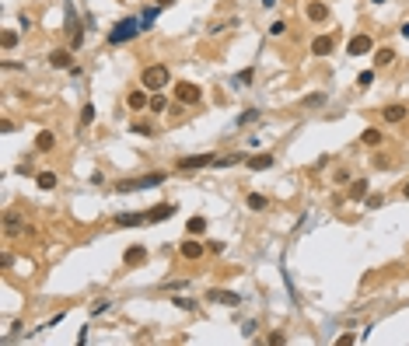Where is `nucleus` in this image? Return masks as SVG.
I'll return each mask as SVG.
<instances>
[{
    "label": "nucleus",
    "mask_w": 409,
    "mask_h": 346,
    "mask_svg": "<svg viewBox=\"0 0 409 346\" xmlns=\"http://www.w3.org/2000/svg\"><path fill=\"white\" fill-rule=\"evenodd\" d=\"M144 32V21L140 18H122L116 28H109V46H122V42H133Z\"/></svg>",
    "instance_id": "nucleus-1"
},
{
    "label": "nucleus",
    "mask_w": 409,
    "mask_h": 346,
    "mask_svg": "<svg viewBox=\"0 0 409 346\" xmlns=\"http://www.w3.org/2000/svg\"><path fill=\"white\" fill-rule=\"evenodd\" d=\"M168 80H172V70H168L165 63H151V67H144V74H140V84H144L147 91H161Z\"/></svg>",
    "instance_id": "nucleus-2"
},
{
    "label": "nucleus",
    "mask_w": 409,
    "mask_h": 346,
    "mask_svg": "<svg viewBox=\"0 0 409 346\" xmlns=\"http://www.w3.org/2000/svg\"><path fill=\"white\" fill-rule=\"evenodd\" d=\"M178 255H182L186 262H199V259L207 255V245H203L199 238H193V234H189V238H186V241L178 245Z\"/></svg>",
    "instance_id": "nucleus-3"
},
{
    "label": "nucleus",
    "mask_w": 409,
    "mask_h": 346,
    "mask_svg": "<svg viewBox=\"0 0 409 346\" xmlns=\"http://www.w3.org/2000/svg\"><path fill=\"white\" fill-rule=\"evenodd\" d=\"M67 11V32H70V49H80V42H84V35H80V21H77V11H74V4H67L63 7Z\"/></svg>",
    "instance_id": "nucleus-4"
},
{
    "label": "nucleus",
    "mask_w": 409,
    "mask_h": 346,
    "mask_svg": "<svg viewBox=\"0 0 409 346\" xmlns=\"http://www.w3.org/2000/svg\"><path fill=\"white\" fill-rule=\"evenodd\" d=\"M175 98L182 101V105H199L203 91H199V84H189V80H182V84H175Z\"/></svg>",
    "instance_id": "nucleus-5"
},
{
    "label": "nucleus",
    "mask_w": 409,
    "mask_h": 346,
    "mask_svg": "<svg viewBox=\"0 0 409 346\" xmlns=\"http://www.w3.org/2000/svg\"><path fill=\"white\" fill-rule=\"evenodd\" d=\"M210 165H217L214 154H193V157H182V161H178L182 172H199V168H210Z\"/></svg>",
    "instance_id": "nucleus-6"
},
{
    "label": "nucleus",
    "mask_w": 409,
    "mask_h": 346,
    "mask_svg": "<svg viewBox=\"0 0 409 346\" xmlns=\"http://www.w3.org/2000/svg\"><path fill=\"white\" fill-rule=\"evenodd\" d=\"M207 301H210V304H224V308H238L241 304V297H238L234 290H220V287L207 290Z\"/></svg>",
    "instance_id": "nucleus-7"
},
{
    "label": "nucleus",
    "mask_w": 409,
    "mask_h": 346,
    "mask_svg": "<svg viewBox=\"0 0 409 346\" xmlns=\"http://www.w3.org/2000/svg\"><path fill=\"white\" fill-rule=\"evenodd\" d=\"M371 49H374V38L364 35V32L353 35L350 42H346V53H350V56H364V53H371Z\"/></svg>",
    "instance_id": "nucleus-8"
},
{
    "label": "nucleus",
    "mask_w": 409,
    "mask_h": 346,
    "mask_svg": "<svg viewBox=\"0 0 409 346\" xmlns=\"http://www.w3.org/2000/svg\"><path fill=\"white\" fill-rule=\"evenodd\" d=\"M49 67L53 70H70L74 67V49H53L49 53Z\"/></svg>",
    "instance_id": "nucleus-9"
},
{
    "label": "nucleus",
    "mask_w": 409,
    "mask_h": 346,
    "mask_svg": "<svg viewBox=\"0 0 409 346\" xmlns=\"http://www.w3.org/2000/svg\"><path fill=\"white\" fill-rule=\"evenodd\" d=\"M332 49H336V35H329V32L312 38V53H315V56H329Z\"/></svg>",
    "instance_id": "nucleus-10"
},
{
    "label": "nucleus",
    "mask_w": 409,
    "mask_h": 346,
    "mask_svg": "<svg viewBox=\"0 0 409 346\" xmlns=\"http://www.w3.org/2000/svg\"><path fill=\"white\" fill-rule=\"evenodd\" d=\"M144 213H147V224H157V220H168L175 213V207L172 203H157V207H151V210H144Z\"/></svg>",
    "instance_id": "nucleus-11"
},
{
    "label": "nucleus",
    "mask_w": 409,
    "mask_h": 346,
    "mask_svg": "<svg viewBox=\"0 0 409 346\" xmlns=\"http://www.w3.org/2000/svg\"><path fill=\"white\" fill-rule=\"evenodd\" d=\"M304 14H308V21L322 25V21H329V7H325V4H318V0H312V4L304 7Z\"/></svg>",
    "instance_id": "nucleus-12"
},
{
    "label": "nucleus",
    "mask_w": 409,
    "mask_h": 346,
    "mask_svg": "<svg viewBox=\"0 0 409 346\" xmlns=\"http://www.w3.org/2000/svg\"><path fill=\"white\" fill-rule=\"evenodd\" d=\"M122 262H126V266H144V262H147V249H144V245H133V249H126Z\"/></svg>",
    "instance_id": "nucleus-13"
},
{
    "label": "nucleus",
    "mask_w": 409,
    "mask_h": 346,
    "mask_svg": "<svg viewBox=\"0 0 409 346\" xmlns=\"http://www.w3.org/2000/svg\"><path fill=\"white\" fill-rule=\"evenodd\" d=\"M126 105H130V109H133V112H140V109H147V105H151V98H147V88H144V91H130V95H126Z\"/></svg>",
    "instance_id": "nucleus-14"
},
{
    "label": "nucleus",
    "mask_w": 409,
    "mask_h": 346,
    "mask_svg": "<svg viewBox=\"0 0 409 346\" xmlns=\"http://www.w3.org/2000/svg\"><path fill=\"white\" fill-rule=\"evenodd\" d=\"M245 165H249L252 172H266L270 165H276V157H273V154H252V157H249Z\"/></svg>",
    "instance_id": "nucleus-15"
},
{
    "label": "nucleus",
    "mask_w": 409,
    "mask_h": 346,
    "mask_svg": "<svg viewBox=\"0 0 409 346\" xmlns=\"http://www.w3.org/2000/svg\"><path fill=\"white\" fill-rule=\"evenodd\" d=\"M53 147H56V136H53V130H42V133L35 136V151H39V154H49Z\"/></svg>",
    "instance_id": "nucleus-16"
},
{
    "label": "nucleus",
    "mask_w": 409,
    "mask_h": 346,
    "mask_svg": "<svg viewBox=\"0 0 409 346\" xmlns=\"http://www.w3.org/2000/svg\"><path fill=\"white\" fill-rule=\"evenodd\" d=\"M406 105H388V109H381V119H385V123H402V119H406Z\"/></svg>",
    "instance_id": "nucleus-17"
},
{
    "label": "nucleus",
    "mask_w": 409,
    "mask_h": 346,
    "mask_svg": "<svg viewBox=\"0 0 409 346\" xmlns=\"http://www.w3.org/2000/svg\"><path fill=\"white\" fill-rule=\"evenodd\" d=\"M116 224H119V228H136V224H147V213H119Z\"/></svg>",
    "instance_id": "nucleus-18"
},
{
    "label": "nucleus",
    "mask_w": 409,
    "mask_h": 346,
    "mask_svg": "<svg viewBox=\"0 0 409 346\" xmlns=\"http://www.w3.org/2000/svg\"><path fill=\"white\" fill-rule=\"evenodd\" d=\"M346 192H350V199H367V178H353Z\"/></svg>",
    "instance_id": "nucleus-19"
},
{
    "label": "nucleus",
    "mask_w": 409,
    "mask_h": 346,
    "mask_svg": "<svg viewBox=\"0 0 409 346\" xmlns=\"http://www.w3.org/2000/svg\"><path fill=\"white\" fill-rule=\"evenodd\" d=\"M360 140H364L367 147H381V140H385V136H381V130H378V126H367V130L360 133Z\"/></svg>",
    "instance_id": "nucleus-20"
},
{
    "label": "nucleus",
    "mask_w": 409,
    "mask_h": 346,
    "mask_svg": "<svg viewBox=\"0 0 409 346\" xmlns=\"http://www.w3.org/2000/svg\"><path fill=\"white\" fill-rule=\"evenodd\" d=\"M165 182V175L154 172V175H144V178H136V189H154V186H161Z\"/></svg>",
    "instance_id": "nucleus-21"
},
{
    "label": "nucleus",
    "mask_w": 409,
    "mask_h": 346,
    "mask_svg": "<svg viewBox=\"0 0 409 346\" xmlns=\"http://www.w3.org/2000/svg\"><path fill=\"white\" fill-rule=\"evenodd\" d=\"M392 59H395V49H392V46H385V49H378V53H374V67H388Z\"/></svg>",
    "instance_id": "nucleus-22"
},
{
    "label": "nucleus",
    "mask_w": 409,
    "mask_h": 346,
    "mask_svg": "<svg viewBox=\"0 0 409 346\" xmlns=\"http://www.w3.org/2000/svg\"><path fill=\"white\" fill-rule=\"evenodd\" d=\"M207 231V217H193L189 224H186V234H193V238H199Z\"/></svg>",
    "instance_id": "nucleus-23"
},
{
    "label": "nucleus",
    "mask_w": 409,
    "mask_h": 346,
    "mask_svg": "<svg viewBox=\"0 0 409 346\" xmlns=\"http://www.w3.org/2000/svg\"><path fill=\"white\" fill-rule=\"evenodd\" d=\"M0 46H4V53H11V49L18 46V32H14V28H4V35H0Z\"/></svg>",
    "instance_id": "nucleus-24"
},
{
    "label": "nucleus",
    "mask_w": 409,
    "mask_h": 346,
    "mask_svg": "<svg viewBox=\"0 0 409 346\" xmlns=\"http://www.w3.org/2000/svg\"><path fill=\"white\" fill-rule=\"evenodd\" d=\"M35 182H39V189H56V175H53V172H39V175H35Z\"/></svg>",
    "instance_id": "nucleus-25"
},
{
    "label": "nucleus",
    "mask_w": 409,
    "mask_h": 346,
    "mask_svg": "<svg viewBox=\"0 0 409 346\" xmlns=\"http://www.w3.org/2000/svg\"><path fill=\"white\" fill-rule=\"evenodd\" d=\"M270 207V199L266 196H259V192H249V210H266Z\"/></svg>",
    "instance_id": "nucleus-26"
},
{
    "label": "nucleus",
    "mask_w": 409,
    "mask_h": 346,
    "mask_svg": "<svg viewBox=\"0 0 409 346\" xmlns=\"http://www.w3.org/2000/svg\"><path fill=\"white\" fill-rule=\"evenodd\" d=\"M301 105H304V109H315V105H325V95H322V91H315V95H304V98H301Z\"/></svg>",
    "instance_id": "nucleus-27"
},
{
    "label": "nucleus",
    "mask_w": 409,
    "mask_h": 346,
    "mask_svg": "<svg viewBox=\"0 0 409 346\" xmlns=\"http://www.w3.org/2000/svg\"><path fill=\"white\" fill-rule=\"evenodd\" d=\"M91 123H95V105L88 101V105L80 109V126H91Z\"/></svg>",
    "instance_id": "nucleus-28"
},
{
    "label": "nucleus",
    "mask_w": 409,
    "mask_h": 346,
    "mask_svg": "<svg viewBox=\"0 0 409 346\" xmlns=\"http://www.w3.org/2000/svg\"><path fill=\"white\" fill-rule=\"evenodd\" d=\"M116 192H119V196H126V192H140V189H136V178H126V182H119Z\"/></svg>",
    "instance_id": "nucleus-29"
},
{
    "label": "nucleus",
    "mask_w": 409,
    "mask_h": 346,
    "mask_svg": "<svg viewBox=\"0 0 409 346\" xmlns=\"http://www.w3.org/2000/svg\"><path fill=\"white\" fill-rule=\"evenodd\" d=\"M374 84V70H364V74H357V88H371Z\"/></svg>",
    "instance_id": "nucleus-30"
},
{
    "label": "nucleus",
    "mask_w": 409,
    "mask_h": 346,
    "mask_svg": "<svg viewBox=\"0 0 409 346\" xmlns=\"http://www.w3.org/2000/svg\"><path fill=\"white\" fill-rule=\"evenodd\" d=\"M165 105H168V101L154 91V98H151V105H147V109H151V112H165Z\"/></svg>",
    "instance_id": "nucleus-31"
},
{
    "label": "nucleus",
    "mask_w": 409,
    "mask_h": 346,
    "mask_svg": "<svg viewBox=\"0 0 409 346\" xmlns=\"http://www.w3.org/2000/svg\"><path fill=\"white\" fill-rule=\"evenodd\" d=\"M266 32H270L273 38H276V35H283V32H287V21H273V25L266 28Z\"/></svg>",
    "instance_id": "nucleus-32"
},
{
    "label": "nucleus",
    "mask_w": 409,
    "mask_h": 346,
    "mask_svg": "<svg viewBox=\"0 0 409 346\" xmlns=\"http://www.w3.org/2000/svg\"><path fill=\"white\" fill-rule=\"evenodd\" d=\"M130 130H133V133H140V136L154 133V126H151V123H133V126H130Z\"/></svg>",
    "instance_id": "nucleus-33"
},
{
    "label": "nucleus",
    "mask_w": 409,
    "mask_h": 346,
    "mask_svg": "<svg viewBox=\"0 0 409 346\" xmlns=\"http://www.w3.org/2000/svg\"><path fill=\"white\" fill-rule=\"evenodd\" d=\"M238 165V154H228V157H217V168H231Z\"/></svg>",
    "instance_id": "nucleus-34"
},
{
    "label": "nucleus",
    "mask_w": 409,
    "mask_h": 346,
    "mask_svg": "<svg viewBox=\"0 0 409 346\" xmlns=\"http://www.w3.org/2000/svg\"><path fill=\"white\" fill-rule=\"evenodd\" d=\"M252 77H255V70L249 67V70H241V74L234 77V80H238V84H252Z\"/></svg>",
    "instance_id": "nucleus-35"
},
{
    "label": "nucleus",
    "mask_w": 409,
    "mask_h": 346,
    "mask_svg": "<svg viewBox=\"0 0 409 346\" xmlns=\"http://www.w3.org/2000/svg\"><path fill=\"white\" fill-rule=\"evenodd\" d=\"M172 304H178V308H182V311H193V304H196V301H189V297H175Z\"/></svg>",
    "instance_id": "nucleus-36"
},
{
    "label": "nucleus",
    "mask_w": 409,
    "mask_h": 346,
    "mask_svg": "<svg viewBox=\"0 0 409 346\" xmlns=\"http://www.w3.org/2000/svg\"><path fill=\"white\" fill-rule=\"evenodd\" d=\"M336 343H339V346H353V343H357V336H353V332H343Z\"/></svg>",
    "instance_id": "nucleus-37"
},
{
    "label": "nucleus",
    "mask_w": 409,
    "mask_h": 346,
    "mask_svg": "<svg viewBox=\"0 0 409 346\" xmlns=\"http://www.w3.org/2000/svg\"><path fill=\"white\" fill-rule=\"evenodd\" d=\"M109 304H112V301H105V297H101V301H95V304H91V315H101Z\"/></svg>",
    "instance_id": "nucleus-38"
},
{
    "label": "nucleus",
    "mask_w": 409,
    "mask_h": 346,
    "mask_svg": "<svg viewBox=\"0 0 409 346\" xmlns=\"http://www.w3.org/2000/svg\"><path fill=\"white\" fill-rule=\"evenodd\" d=\"M21 224H18V217H7V234H18Z\"/></svg>",
    "instance_id": "nucleus-39"
},
{
    "label": "nucleus",
    "mask_w": 409,
    "mask_h": 346,
    "mask_svg": "<svg viewBox=\"0 0 409 346\" xmlns=\"http://www.w3.org/2000/svg\"><path fill=\"white\" fill-rule=\"evenodd\" d=\"M255 115H259V112H252V109H249V112H241V115H238V126H245V123H252Z\"/></svg>",
    "instance_id": "nucleus-40"
},
{
    "label": "nucleus",
    "mask_w": 409,
    "mask_h": 346,
    "mask_svg": "<svg viewBox=\"0 0 409 346\" xmlns=\"http://www.w3.org/2000/svg\"><path fill=\"white\" fill-rule=\"evenodd\" d=\"M207 252H214V255H220V252H224V241H207Z\"/></svg>",
    "instance_id": "nucleus-41"
},
{
    "label": "nucleus",
    "mask_w": 409,
    "mask_h": 346,
    "mask_svg": "<svg viewBox=\"0 0 409 346\" xmlns=\"http://www.w3.org/2000/svg\"><path fill=\"white\" fill-rule=\"evenodd\" d=\"M266 343H273V346H280V343H287V336H283V332H273L270 339H266Z\"/></svg>",
    "instance_id": "nucleus-42"
},
{
    "label": "nucleus",
    "mask_w": 409,
    "mask_h": 346,
    "mask_svg": "<svg viewBox=\"0 0 409 346\" xmlns=\"http://www.w3.org/2000/svg\"><path fill=\"white\" fill-rule=\"evenodd\" d=\"M381 203H385V199H381V196H367V207H371V210H378V207H381Z\"/></svg>",
    "instance_id": "nucleus-43"
},
{
    "label": "nucleus",
    "mask_w": 409,
    "mask_h": 346,
    "mask_svg": "<svg viewBox=\"0 0 409 346\" xmlns=\"http://www.w3.org/2000/svg\"><path fill=\"white\" fill-rule=\"evenodd\" d=\"M399 32H402V38H409V25H402V28H399Z\"/></svg>",
    "instance_id": "nucleus-44"
},
{
    "label": "nucleus",
    "mask_w": 409,
    "mask_h": 346,
    "mask_svg": "<svg viewBox=\"0 0 409 346\" xmlns=\"http://www.w3.org/2000/svg\"><path fill=\"white\" fill-rule=\"evenodd\" d=\"M168 4H175V0H157V7H168Z\"/></svg>",
    "instance_id": "nucleus-45"
},
{
    "label": "nucleus",
    "mask_w": 409,
    "mask_h": 346,
    "mask_svg": "<svg viewBox=\"0 0 409 346\" xmlns=\"http://www.w3.org/2000/svg\"><path fill=\"white\" fill-rule=\"evenodd\" d=\"M273 4H276V0H262V7H273Z\"/></svg>",
    "instance_id": "nucleus-46"
},
{
    "label": "nucleus",
    "mask_w": 409,
    "mask_h": 346,
    "mask_svg": "<svg viewBox=\"0 0 409 346\" xmlns=\"http://www.w3.org/2000/svg\"><path fill=\"white\" fill-rule=\"evenodd\" d=\"M402 196H406V199H409V182H406V189H402Z\"/></svg>",
    "instance_id": "nucleus-47"
}]
</instances>
